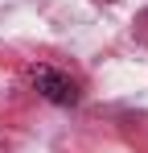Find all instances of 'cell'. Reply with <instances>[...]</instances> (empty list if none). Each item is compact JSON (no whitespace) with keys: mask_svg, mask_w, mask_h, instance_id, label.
<instances>
[{"mask_svg":"<svg viewBox=\"0 0 148 153\" xmlns=\"http://www.w3.org/2000/svg\"><path fill=\"white\" fill-rule=\"evenodd\" d=\"M29 83H33L49 103H58V108H74V103H78V83H74L70 75H62V71H53V66H33V71H29Z\"/></svg>","mask_w":148,"mask_h":153,"instance_id":"6da1fadb","label":"cell"}]
</instances>
